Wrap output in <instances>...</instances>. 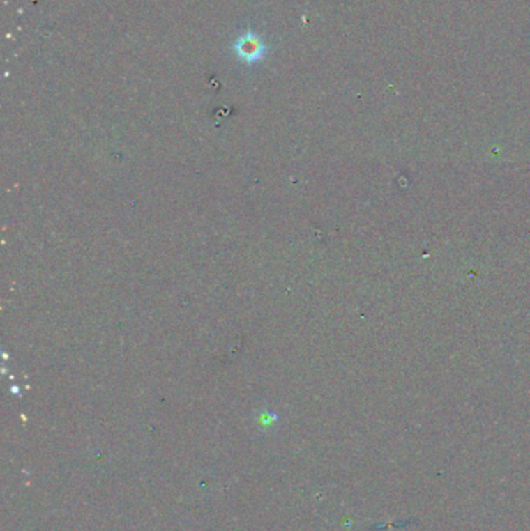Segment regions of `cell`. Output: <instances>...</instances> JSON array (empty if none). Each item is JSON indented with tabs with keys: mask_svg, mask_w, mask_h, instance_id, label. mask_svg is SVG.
<instances>
[{
	"mask_svg": "<svg viewBox=\"0 0 530 531\" xmlns=\"http://www.w3.org/2000/svg\"><path fill=\"white\" fill-rule=\"evenodd\" d=\"M234 52L236 58H240L243 63L254 64L264 58V54L268 52V47L260 36L248 31L244 33V35L238 36L234 44Z\"/></svg>",
	"mask_w": 530,
	"mask_h": 531,
	"instance_id": "1",
	"label": "cell"
}]
</instances>
